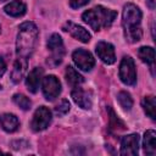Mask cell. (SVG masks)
<instances>
[{
    "label": "cell",
    "instance_id": "1",
    "mask_svg": "<svg viewBox=\"0 0 156 156\" xmlns=\"http://www.w3.org/2000/svg\"><path fill=\"white\" fill-rule=\"evenodd\" d=\"M141 11L134 4H127L122 12V26L124 37L129 43H136L143 37L141 30Z\"/></svg>",
    "mask_w": 156,
    "mask_h": 156
},
{
    "label": "cell",
    "instance_id": "2",
    "mask_svg": "<svg viewBox=\"0 0 156 156\" xmlns=\"http://www.w3.org/2000/svg\"><path fill=\"white\" fill-rule=\"evenodd\" d=\"M39 30L33 22H23L18 28L16 39V54L18 57H29L37 45Z\"/></svg>",
    "mask_w": 156,
    "mask_h": 156
},
{
    "label": "cell",
    "instance_id": "3",
    "mask_svg": "<svg viewBox=\"0 0 156 156\" xmlns=\"http://www.w3.org/2000/svg\"><path fill=\"white\" fill-rule=\"evenodd\" d=\"M116 17H117L116 11L104 7L101 5L95 6L88 11H85L82 15V20L85 23H88L91 27V29H94L95 32H98L102 28L111 27V24L113 23Z\"/></svg>",
    "mask_w": 156,
    "mask_h": 156
},
{
    "label": "cell",
    "instance_id": "4",
    "mask_svg": "<svg viewBox=\"0 0 156 156\" xmlns=\"http://www.w3.org/2000/svg\"><path fill=\"white\" fill-rule=\"evenodd\" d=\"M46 45H48V49L51 51V56L48 57L46 63L51 67H55V66L60 65L61 61H62V57L65 55V46H63L62 38L58 34L55 33L49 38Z\"/></svg>",
    "mask_w": 156,
    "mask_h": 156
},
{
    "label": "cell",
    "instance_id": "5",
    "mask_svg": "<svg viewBox=\"0 0 156 156\" xmlns=\"http://www.w3.org/2000/svg\"><path fill=\"white\" fill-rule=\"evenodd\" d=\"M119 78L127 85H134L136 82V71L134 60L130 56H124L119 65Z\"/></svg>",
    "mask_w": 156,
    "mask_h": 156
},
{
    "label": "cell",
    "instance_id": "6",
    "mask_svg": "<svg viewBox=\"0 0 156 156\" xmlns=\"http://www.w3.org/2000/svg\"><path fill=\"white\" fill-rule=\"evenodd\" d=\"M51 123V112L48 107L40 106L35 110L32 122H30V128L34 132H41L49 127Z\"/></svg>",
    "mask_w": 156,
    "mask_h": 156
},
{
    "label": "cell",
    "instance_id": "7",
    "mask_svg": "<svg viewBox=\"0 0 156 156\" xmlns=\"http://www.w3.org/2000/svg\"><path fill=\"white\" fill-rule=\"evenodd\" d=\"M41 89H43V94H44L45 99L49 101H52L61 93V83H60L58 78L50 74V76H46L43 78Z\"/></svg>",
    "mask_w": 156,
    "mask_h": 156
},
{
    "label": "cell",
    "instance_id": "8",
    "mask_svg": "<svg viewBox=\"0 0 156 156\" xmlns=\"http://www.w3.org/2000/svg\"><path fill=\"white\" fill-rule=\"evenodd\" d=\"M72 58H73L74 63L77 65V67L85 72L90 71L95 65V58L93 57V55L84 49L74 50L72 54Z\"/></svg>",
    "mask_w": 156,
    "mask_h": 156
},
{
    "label": "cell",
    "instance_id": "9",
    "mask_svg": "<svg viewBox=\"0 0 156 156\" xmlns=\"http://www.w3.org/2000/svg\"><path fill=\"white\" fill-rule=\"evenodd\" d=\"M139 151V135L129 134L121 140V155L123 156H136Z\"/></svg>",
    "mask_w": 156,
    "mask_h": 156
},
{
    "label": "cell",
    "instance_id": "10",
    "mask_svg": "<svg viewBox=\"0 0 156 156\" xmlns=\"http://www.w3.org/2000/svg\"><path fill=\"white\" fill-rule=\"evenodd\" d=\"M96 55L99 58L106 63V65H112L116 61V55H115V48L112 44L106 43V41H99L95 48Z\"/></svg>",
    "mask_w": 156,
    "mask_h": 156
},
{
    "label": "cell",
    "instance_id": "11",
    "mask_svg": "<svg viewBox=\"0 0 156 156\" xmlns=\"http://www.w3.org/2000/svg\"><path fill=\"white\" fill-rule=\"evenodd\" d=\"M62 29L65 32L69 33L74 39L79 40L82 43H88L90 40V38H91L90 33L85 28H83L82 26H78V24H76L73 22H66L62 26Z\"/></svg>",
    "mask_w": 156,
    "mask_h": 156
},
{
    "label": "cell",
    "instance_id": "12",
    "mask_svg": "<svg viewBox=\"0 0 156 156\" xmlns=\"http://www.w3.org/2000/svg\"><path fill=\"white\" fill-rule=\"evenodd\" d=\"M71 96H72L73 101H74L79 107H82V108H84V110L91 108V99H90V95H89L85 90H83L82 88H78V87H77L74 90H72Z\"/></svg>",
    "mask_w": 156,
    "mask_h": 156
},
{
    "label": "cell",
    "instance_id": "13",
    "mask_svg": "<svg viewBox=\"0 0 156 156\" xmlns=\"http://www.w3.org/2000/svg\"><path fill=\"white\" fill-rule=\"evenodd\" d=\"M41 77H43V68H40V67H35L29 72V74L26 78V85L30 93H33V94L37 93L40 80H41Z\"/></svg>",
    "mask_w": 156,
    "mask_h": 156
},
{
    "label": "cell",
    "instance_id": "14",
    "mask_svg": "<svg viewBox=\"0 0 156 156\" xmlns=\"http://www.w3.org/2000/svg\"><path fill=\"white\" fill-rule=\"evenodd\" d=\"M26 71H27V58L18 57L13 63V68L11 72V80L16 84L20 83L22 78L24 77Z\"/></svg>",
    "mask_w": 156,
    "mask_h": 156
},
{
    "label": "cell",
    "instance_id": "15",
    "mask_svg": "<svg viewBox=\"0 0 156 156\" xmlns=\"http://www.w3.org/2000/svg\"><path fill=\"white\" fill-rule=\"evenodd\" d=\"M0 126L7 133H13L20 127L18 118L12 113H1L0 115Z\"/></svg>",
    "mask_w": 156,
    "mask_h": 156
},
{
    "label": "cell",
    "instance_id": "16",
    "mask_svg": "<svg viewBox=\"0 0 156 156\" xmlns=\"http://www.w3.org/2000/svg\"><path fill=\"white\" fill-rule=\"evenodd\" d=\"M4 11L6 15H9L11 17H21L26 13L27 6L21 0H13V1L9 2L7 5H5Z\"/></svg>",
    "mask_w": 156,
    "mask_h": 156
},
{
    "label": "cell",
    "instance_id": "17",
    "mask_svg": "<svg viewBox=\"0 0 156 156\" xmlns=\"http://www.w3.org/2000/svg\"><path fill=\"white\" fill-rule=\"evenodd\" d=\"M144 152L149 156H154L156 154V133L152 129H149L144 134L143 139Z\"/></svg>",
    "mask_w": 156,
    "mask_h": 156
},
{
    "label": "cell",
    "instance_id": "18",
    "mask_svg": "<svg viewBox=\"0 0 156 156\" xmlns=\"http://www.w3.org/2000/svg\"><path fill=\"white\" fill-rule=\"evenodd\" d=\"M66 80L67 83L73 87V88H77L79 87L83 82H84V78L80 73H78V71H76L72 66H68L66 68Z\"/></svg>",
    "mask_w": 156,
    "mask_h": 156
},
{
    "label": "cell",
    "instance_id": "19",
    "mask_svg": "<svg viewBox=\"0 0 156 156\" xmlns=\"http://www.w3.org/2000/svg\"><path fill=\"white\" fill-rule=\"evenodd\" d=\"M143 108H144V112L151 119H155L156 118V100H155V96H152V95L145 96L143 99Z\"/></svg>",
    "mask_w": 156,
    "mask_h": 156
},
{
    "label": "cell",
    "instance_id": "20",
    "mask_svg": "<svg viewBox=\"0 0 156 156\" xmlns=\"http://www.w3.org/2000/svg\"><path fill=\"white\" fill-rule=\"evenodd\" d=\"M138 56L143 62L152 66L155 61V50L151 46H141L138 50Z\"/></svg>",
    "mask_w": 156,
    "mask_h": 156
},
{
    "label": "cell",
    "instance_id": "21",
    "mask_svg": "<svg viewBox=\"0 0 156 156\" xmlns=\"http://www.w3.org/2000/svg\"><path fill=\"white\" fill-rule=\"evenodd\" d=\"M107 111H108V113H110V128H111L112 130H117V132L126 129L124 123L117 117V115L115 113V111H113L111 107H107Z\"/></svg>",
    "mask_w": 156,
    "mask_h": 156
},
{
    "label": "cell",
    "instance_id": "22",
    "mask_svg": "<svg viewBox=\"0 0 156 156\" xmlns=\"http://www.w3.org/2000/svg\"><path fill=\"white\" fill-rule=\"evenodd\" d=\"M117 100H118L121 107H123L127 111H129L133 106V99H132L130 94L127 91H119L117 95Z\"/></svg>",
    "mask_w": 156,
    "mask_h": 156
},
{
    "label": "cell",
    "instance_id": "23",
    "mask_svg": "<svg viewBox=\"0 0 156 156\" xmlns=\"http://www.w3.org/2000/svg\"><path fill=\"white\" fill-rule=\"evenodd\" d=\"M12 100H13V102H15L17 106H20V107H21L22 110H24V111L29 110L30 106H32L30 100H29L26 95H23V94H15L13 98H12Z\"/></svg>",
    "mask_w": 156,
    "mask_h": 156
},
{
    "label": "cell",
    "instance_id": "24",
    "mask_svg": "<svg viewBox=\"0 0 156 156\" xmlns=\"http://www.w3.org/2000/svg\"><path fill=\"white\" fill-rule=\"evenodd\" d=\"M69 108H71V105H69L68 100L63 99V100L60 101L58 105H56V107H55V113H56V116L61 117V116L66 115V113L69 111Z\"/></svg>",
    "mask_w": 156,
    "mask_h": 156
},
{
    "label": "cell",
    "instance_id": "25",
    "mask_svg": "<svg viewBox=\"0 0 156 156\" xmlns=\"http://www.w3.org/2000/svg\"><path fill=\"white\" fill-rule=\"evenodd\" d=\"M90 0H69V5L72 9H79L84 5H87Z\"/></svg>",
    "mask_w": 156,
    "mask_h": 156
},
{
    "label": "cell",
    "instance_id": "26",
    "mask_svg": "<svg viewBox=\"0 0 156 156\" xmlns=\"http://www.w3.org/2000/svg\"><path fill=\"white\" fill-rule=\"evenodd\" d=\"M5 71H6V63L2 60V57H0V77L5 73Z\"/></svg>",
    "mask_w": 156,
    "mask_h": 156
},
{
    "label": "cell",
    "instance_id": "27",
    "mask_svg": "<svg viewBox=\"0 0 156 156\" xmlns=\"http://www.w3.org/2000/svg\"><path fill=\"white\" fill-rule=\"evenodd\" d=\"M147 4L150 6V9H154V0H147Z\"/></svg>",
    "mask_w": 156,
    "mask_h": 156
},
{
    "label": "cell",
    "instance_id": "28",
    "mask_svg": "<svg viewBox=\"0 0 156 156\" xmlns=\"http://www.w3.org/2000/svg\"><path fill=\"white\" fill-rule=\"evenodd\" d=\"M0 154H2V151H1V150H0Z\"/></svg>",
    "mask_w": 156,
    "mask_h": 156
},
{
    "label": "cell",
    "instance_id": "29",
    "mask_svg": "<svg viewBox=\"0 0 156 156\" xmlns=\"http://www.w3.org/2000/svg\"><path fill=\"white\" fill-rule=\"evenodd\" d=\"M0 32H1V27H0Z\"/></svg>",
    "mask_w": 156,
    "mask_h": 156
},
{
    "label": "cell",
    "instance_id": "30",
    "mask_svg": "<svg viewBox=\"0 0 156 156\" xmlns=\"http://www.w3.org/2000/svg\"><path fill=\"white\" fill-rule=\"evenodd\" d=\"M0 1H5V0H0Z\"/></svg>",
    "mask_w": 156,
    "mask_h": 156
}]
</instances>
